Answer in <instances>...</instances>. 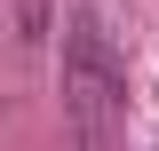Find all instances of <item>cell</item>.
<instances>
[{
	"instance_id": "cell-1",
	"label": "cell",
	"mask_w": 159,
	"mask_h": 151,
	"mask_svg": "<svg viewBox=\"0 0 159 151\" xmlns=\"http://www.w3.org/2000/svg\"><path fill=\"white\" fill-rule=\"evenodd\" d=\"M111 95H119L111 40H103V24H96V16H72V32H64V103H72L80 135H96V127H103Z\"/></svg>"
}]
</instances>
